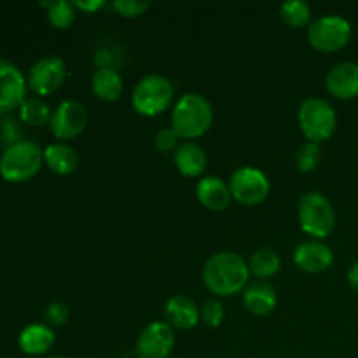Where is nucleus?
I'll return each mask as SVG.
<instances>
[{
  "instance_id": "obj_26",
  "label": "nucleus",
  "mask_w": 358,
  "mask_h": 358,
  "mask_svg": "<svg viewBox=\"0 0 358 358\" xmlns=\"http://www.w3.org/2000/svg\"><path fill=\"white\" fill-rule=\"evenodd\" d=\"M320 157H322V152L318 143L304 142L296 154L297 168H299V171H303V173H310V171H313L315 168L318 166Z\"/></svg>"
},
{
  "instance_id": "obj_8",
  "label": "nucleus",
  "mask_w": 358,
  "mask_h": 358,
  "mask_svg": "<svg viewBox=\"0 0 358 358\" xmlns=\"http://www.w3.org/2000/svg\"><path fill=\"white\" fill-rule=\"evenodd\" d=\"M229 189L236 201L254 206L268 198L269 178L259 168L243 166L231 175Z\"/></svg>"
},
{
  "instance_id": "obj_1",
  "label": "nucleus",
  "mask_w": 358,
  "mask_h": 358,
  "mask_svg": "<svg viewBox=\"0 0 358 358\" xmlns=\"http://www.w3.org/2000/svg\"><path fill=\"white\" fill-rule=\"evenodd\" d=\"M248 262L234 252H217L203 268V282L206 289L220 297H231L248 285Z\"/></svg>"
},
{
  "instance_id": "obj_34",
  "label": "nucleus",
  "mask_w": 358,
  "mask_h": 358,
  "mask_svg": "<svg viewBox=\"0 0 358 358\" xmlns=\"http://www.w3.org/2000/svg\"><path fill=\"white\" fill-rule=\"evenodd\" d=\"M0 128H2V126H0Z\"/></svg>"
},
{
  "instance_id": "obj_9",
  "label": "nucleus",
  "mask_w": 358,
  "mask_h": 358,
  "mask_svg": "<svg viewBox=\"0 0 358 358\" xmlns=\"http://www.w3.org/2000/svg\"><path fill=\"white\" fill-rule=\"evenodd\" d=\"M66 65L59 56H44L31 65L27 84L38 96H48L58 91L65 83Z\"/></svg>"
},
{
  "instance_id": "obj_11",
  "label": "nucleus",
  "mask_w": 358,
  "mask_h": 358,
  "mask_svg": "<svg viewBox=\"0 0 358 358\" xmlns=\"http://www.w3.org/2000/svg\"><path fill=\"white\" fill-rule=\"evenodd\" d=\"M49 126L58 140L77 138L87 126V108L77 100L62 101L52 112Z\"/></svg>"
},
{
  "instance_id": "obj_23",
  "label": "nucleus",
  "mask_w": 358,
  "mask_h": 358,
  "mask_svg": "<svg viewBox=\"0 0 358 358\" xmlns=\"http://www.w3.org/2000/svg\"><path fill=\"white\" fill-rule=\"evenodd\" d=\"M21 121L27 122L28 126L34 128H42L48 122H51V108L41 98H27L20 107Z\"/></svg>"
},
{
  "instance_id": "obj_30",
  "label": "nucleus",
  "mask_w": 358,
  "mask_h": 358,
  "mask_svg": "<svg viewBox=\"0 0 358 358\" xmlns=\"http://www.w3.org/2000/svg\"><path fill=\"white\" fill-rule=\"evenodd\" d=\"M69 306L65 303H52L49 304L48 310H45V320L49 322V325L52 327H62L66 320H69Z\"/></svg>"
},
{
  "instance_id": "obj_13",
  "label": "nucleus",
  "mask_w": 358,
  "mask_h": 358,
  "mask_svg": "<svg viewBox=\"0 0 358 358\" xmlns=\"http://www.w3.org/2000/svg\"><path fill=\"white\" fill-rule=\"evenodd\" d=\"M164 313H166L168 324L178 331H191L201 320V310L194 303V299L185 294L171 296L164 304Z\"/></svg>"
},
{
  "instance_id": "obj_19",
  "label": "nucleus",
  "mask_w": 358,
  "mask_h": 358,
  "mask_svg": "<svg viewBox=\"0 0 358 358\" xmlns=\"http://www.w3.org/2000/svg\"><path fill=\"white\" fill-rule=\"evenodd\" d=\"M175 166L184 177H198L205 171L208 157L206 152L194 142H185L175 150Z\"/></svg>"
},
{
  "instance_id": "obj_12",
  "label": "nucleus",
  "mask_w": 358,
  "mask_h": 358,
  "mask_svg": "<svg viewBox=\"0 0 358 358\" xmlns=\"http://www.w3.org/2000/svg\"><path fill=\"white\" fill-rule=\"evenodd\" d=\"M27 79L21 70L10 62L0 59V114L21 107L27 98Z\"/></svg>"
},
{
  "instance_id": "obj_17",
  "label": "nucleus",
  "mask_w": 358,
  "mask_h": 358,
  "mask_svg": "<svg viewBox=\"0 0 358 358\" xmlns=\"http://www.w3.org/2000/svg\"><path fill=\"white\" fill-rule=\"evenodd\" d=\"M196 196L205 208L212 212H222L229 206L233 194L229 184L219 177H205L196 185Z\"/></svg>"
},
{
  "instance_id": "obj_29",
  "label": "nucleus",
  "mask_w": 358,
  "mask_h": 358,
  "mask_svg": "<svg viewBox=\"0 0 358 358\" xmlns=\"http://www.w3.org/2000/svg\"><path fill=\"white\" fill-rule=\"evenodd\" d=\"M177 142L178 135L173 128L159 129V131L156 133V136H154V145H156V149L163 154L171 152V150L177 147Z\"/></svg>"
},
{
  "instance_id": "obj_31",
  "label": "nucleus",
  "mask_w": 358,
  "mask_h": 358,
  "mask_svg": "<svg viewBox=\"0 0 358 358\" xmlns=\"http://www.w3.org/2000/svg\"><path fill=\"white\" fill-rule=\"evenodd\" d=\"M73 6H76V9L84 10V13H94V10L101 9V7L105 6V2L103 0H91V2H86V0H83V2H80V0H76Z\"/></svg>"
},
{
  "instance_id": "obj_16",
  "label": "nucleus",
  "mask_w": 358,
  "mask_h": 358,
  "mask_svg": "<svg viewBox=\"0 0 358 358\" xmlns=\"http://www.w3.org/2000/svg\"><path fill=\"white\" fill-rule=\"evenodd\" d=\"M276 290L271 283L266 280H255V282L248 283L243 290V304L252 315L257 317H264L269 315L276 308Z\"/></svg>"
},
{
  "instance_id": "obj_32",
  "label": "nucleus",
  "mask_w": 358,
  "mask_h": 358,
  "mask_svg": "<svg viewBox=\"0 0 358 358\" xmlns=\"http://www.w3.org/2000/svg\"><path fill=\"white\" fill-rule=\"evenodd\" d=\"M348 283L353 290L358 292V261L352 264V268L348 269Z\"/></svg>"
},
{
  "instance_id": "obj_25",
  "label": "nucleus",
  "mask_w": 358,
  "mask_h": 358,
  "mask_svg": "<svg viewBox=\"0 0 358 358\" xmlns=\"http://www.w3.org/2000/svg\"><path fill=\"white\" fill-rule=\"evenodd\" d=\"M48 6V17L49 23L59 30H66L73 24L76 21V6L66 0H59V2H48L42 3Z\"/></svg>"
},
{
  "instance_id": "obj_5",
  "label": "nucleus",
  "mask_w": 358,
  "mask_h": 358,
  "mask_svg": "<svg viewBox=\"0 0 358 358\" xmlns=\"http://www.w3.org/2000/svg\"><path fill=\"white\" fill-rule=\"evenodd\" d=\"M299 124L308 142L320 143L331 138L336 131L338 117L329 101L311 96L299 107Z\"/></svg>"
},
{
  "instance_id": "obj_27",
  "label": "nucleus",
  "mask_w": 358,
  "mask_h": 358,
  "mask_svg": "<svg viewBox=\"0 0 358 358\" xmlns=\"http://www.w3.org/2000/svg\"><path fill=\"white\" fill-rule=\"evenodd\" d=\"M112 7L124 17H138L150 7L147 0H115Z\"/></svg>"
},
{
  "instance_id": "obj_33",
  "label": "nucleus",
  "mask_w": 358,
  "mask_h": 358,
  "mask_svg": "<svg viewBox=\"0 0 358 358\" xmlns=\"http://www.w3.org/2000/svg\"><path fill=\"white\" fill-rule=\"evenodd\" d=\"M49 358H69V357H62V355H58V357H49Z\"/></svg>"
},
{
  "instance_id": "obj_3",
  "label": "nucleus",
  "mask_w": 358,
  "mask_h": 358,
  "mask_svg": "<svg viewBox=\"0 0 358 358\" xmlns=\"http://www.w3.org/2000/svg\"><path fill=\"white\" fill-rule=\"evenodd\" d=\"M44 150L30 140H20L3 150L0 157V175L10 184H21L41 171Z\"/></svg>"
},
{
  "instance_id": "obj_14",
  "label": "nucleus",
  "mask_w": 358,
  "mask_h": 358,
  "mask_svg": "<svg viewBox=\"0 0 358 358\" xmlns=\"http://www.w3.org/2000/svg\"><path fill=\"white\" fill-rule=\"evenodd\" d=\"M294 262L301 271L324 273L334 262V254L322 241H304L294 252Z\"/></svg>"
},
{
  "instance_id": "obj_21",
  "label": "nucleus",
  "mask_w": 358,
  "mask_h": 358,
  "mask_svg": "<svg viewBox=\"0 0 358 358\" xmlns=\"http://www.w3.org/2000/svg\"><path fill=\"white\" fill-rule=\"evenodd\" d=\"M44 163L58 175H70L77 170L79 156L66 143H51L44 150Z\"/></svg>"
},
{
  "instance_id": "obj_18",
  "label": "nucleus",
  "mask_w": 358,
  "mask_h": 358,
  "mask_svg": "<svg viewBox=\"0 0 358 358\" xmlns=\"http://www.w3.org/2000/svg\"><path fill=\"white\" fill-rule=\"evenodd\" d=\"M55 332L51 327L41 324L28 325L27 329H23L20 334V348L21 352L27 353V355H44L55 345Z\"/></svg>"
},
{
  "instance_id": "obj_2",
  "label": "nucleus",
  "mask_w": 358,
  "mask_h": 358,
  "mask_svg": "<svg viewBox=\"0 0 358 358\" xmlns=\"http://www.w3.org/2000/svg\"><path fill=\"white\" fill-rule=\"evenodd\" d=\"M212 124L213 108L203 94H184L171 112V128L180 138H199L212 128Z\"/></svg>"
},
{
  "instance_id": "obj_15",
  "label": "nucleus",
  "mask_w": 358,
  "mask_h": 358,
  "mask_svg": "<svg viewBox=\"0 0 358 358\" xmlns=\"http://www.w3.org/2000/svg\"><path fill=\"white\" fill-rule=\"evenodd\" d=\"M327 90L339 100H352L358 96V63L345 62L332 66L327 73Z\"/></svg>"
},
{
  "instance_id": "obj_7",
  "label": "nucleus",
  "mask_w": 358,
  "mask_h": 358,
  "mask_svg": "<svg viewBox=\"0 0 358 358\" xmlns=\"http://www.w3.org/2000/svg\"><path fill=\"white\" fill-rule=\"evenodd\" d=\"M352 38V24L336 14L315 20L308 28V41L317 51L336 52L345 48Z\"/></svg>"
},
{
  "instance_id": "obj_28",
  "label": "nucleus",
  "mask_w": 358,
  "mask_h": 358,
  "mask_svg": "<svg viewBox=\"0 0 358 358\" xmlns=\"http://www.w3.org/2000/svg\"><path fill=\"white\" fill-rule=\"evenodd\" d=\"M224 306L217 299H210L203 304L201 308V320L205 322L208 327H219L224 320Z\"/></svg>"
},
{
  "instance_id": "obj_24",
  "label": "nucleus",
  "mask_w": 358,
  "mask_h": 358,
  "mask_svg": "<svg viewBox=\"0 0 358 358\" xmlns=\"http://www.w3.org/2000/svg\"><path fill=\"white\" fill-rule=\"evenodd\" d=\"M280 16L289 27L303 28L311 20V7L310 3L303 2V0H289L280 7Z\"/></svg>"
},
{
  "instance_id": "obj_6",
  "label": "nucleus",
  "mask_w": 358,
  "mask_h": 358,
  "mask_svg": "<svg viewBox=\"0 0 358 358\" xmlns=\"http://www.w3.org/2000/svg\"><path fill=\"white\" fill-rule=\"evenodd\" d=\"M301 229L313 238H327L336 227V212L320 192H306L299 199Z\"/></svg>"
},
{
  "instance_id": "obj_10",
  "label": "nucleus",
  "mask_w": 358,
  "mask_h": 358,
  "mask_svg": "<svg viewBox=\"0 0 358 358\" xmlns=\"http://www.w3.org/2000/svg\"><path fill=\"white\" fill-rule=\"evenodd\" d=\"M175 332L168 322H152L136 339L138 358H168L173 352Z\"/></svg>"
},
{
  "instance_id": "obj_20",
  "label": "nucleus",
  "mask_w": 358,
  "mask_h": 358,
  "mask_svg": "<svg viewBox=\"0 0 358 358\" xmlns=\"http://www.w3.org/2000/svg\"><path fill=\"white\" fill-rule=\"evenodd\" d=\"M91 90L101 101H115L122 93V77L112 66H100L93 73Z\"/></svg>"
},
{
  "instance_id": "obj_4",
  "label": "nucleus",
  "mask_w": 358,
  "mask_h": 358,
  "mask_svg": "<svg viewBox=\"0 0 358 358\" xmlns=\"http://www.w3.org/2000/svg\"><path fill=\"white\" fill-rule=\"evenodd\" d=\"M173 94L175 90L170 79L152 73L136 83V86L133 87L131 101L138 114L154 117L166 110L168 105L173 100Z\"/></svg>"
},
{
  "instance_id": "obj_22",
  "label": "nucleus",
  "mask_w": 358,
  "mask_h": 358,
  "mask_svg": "<svg viewBox=\"0 0 358 358\" xmlns=\"http://www.w3.org/2000/svg\"><path fill=\"white\" fill-rule=\"evenodd\" d=\"M282 268V259L271 248H259L248 259V269L259 280H266L275 276Z\"/></svg>"
}]
</instances>
